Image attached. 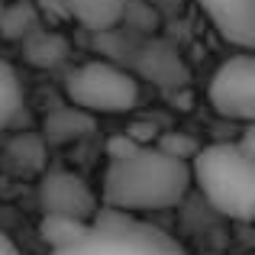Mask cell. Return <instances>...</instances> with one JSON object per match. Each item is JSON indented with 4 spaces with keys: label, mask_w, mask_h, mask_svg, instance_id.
Returning <instances> with one entry per match:
<instances>
[{
    "label": "cell",
    "mask_w": 255,
    "mask_h": 255,
    "mask_svg": "<svg viewBox=\"0 0 255 255\" xmlns=\"http://www.w3.org/2000/svg\"><path fill=\"white\" fill-rule=\"evenodd\" d=\"M155 145H158L162 152H168L171 158H181V162H191V158H194V152L200 149V145L194 142L191 136H181V132H165V136L158 139Z\"/></svg>",
    "instance_id": "cell-15"
},
{
    "label": "cell",
    "mask_w": 255,
    "mask_h": 255,
    "mask_svg": "<svg viewBox=\"0 0 255 255\" xmlns=\"http://www.w3.org/2000/svg\"><path fill=\"white\" fill-rule=\"evenodd\" d=\"M107 174L100 200L110 210L142 213L178 207L191 191V168L171 158L155 142H136L132 136H113L107 142Z\"/></svg>",
    "instance_id": "cell-1"
},
{
    "label": "cell",
    "mask_w": 255,
    "mask_h": 255,
    "mask_svg": "<svg viewBox=\"0 0 255 255\" xmlns=\"http://www.w3.org/2000/svg\"><path fill=\"white\" fill-rule=\"evenodd\" d=\"M84 230H87V220L62 217V213H42V220H39V239L52 252L68 249L71 243H78L84 236Z\"/></svg>",
    "instance_id": "cell-12"
},
{
    "label": "cell",
    "mask_w": 255,
    "mask_h": 255,
    "mask_svg": "<svg viewBox=\"0 0 255 255\" xmlns=\"http://www.w3.org/2000/svg\"><path fill=\"white\" fill-rule=\"evenodd\" d=\"M52 255H187L184 246L165 230L139 220L136 213L97 207L78 243Z\"/></svg>",
    "instance_id": "cell-3"
},
{
    "label": "cell",
    "mask_w": 255,
    "mask_h": 255,
    "mask_svg": "<svg viewBox=\"0 0 255 255\" xmlns=\"http://www.w3.org/2000/svg\"><path fill=\"white\" fill-rule=\"evenodd\" d=\"M39 16H52V19H68V10H65L62 0H36Z\"/></svg>",
    "instance_id": "cell-16"
},
{
    "label": "cell",
    "mask_w": 255,
    "mask_h": 255,
    "mask_svg": "<svg viewBox=\"0 0 255 255\" xmlns=\"http://www.w3.org/2000/svg\"><path fill=\"white\" fill-rule=\"evenodd\" d=\"M210 107L226 120L249 123L255 117V62L252 55H233L210 78Z\"/></svg>",
    "instance_id": "cell-5"
},
{
    "label": "cell",
    "mask_w": 255,
    "mask_h": 255,
    "mask_svg": "<svg viewBox=\"0 0 255 255\" xmlns=\"http://www.w3.org/2000/svg\"><path fill=\"white\" fill-rule=\"evenodd\" d=\"M0 255H19V252H16V246H13L10 239L3 236V233H0Z\"/></svg>",
    "instance_id": "cell-17"
},
{
    "label": "cell",
    "mask_w": 255,
    "mask_h": 255,
    "mask_svg": "<svg viewBox=\"0 0 255 255\" xmlns=\"http://www.w3.org/2000/svg\"><path fill=\"white\" fill-rule=\"evenodd\" d=\"M62 3L68 10V19H75L94 32H107L123 19L129 0H62Z\"/></svg>",
    "instance_id": "cell-9"
},
{
    "label": "cell",
    "mask_w": 255,
    "mask_h": 255,
    "mask_svg": "<svg viewBox=\"0 0 255 255\" xmlns=\"http://www.w3.org/2000/svg\"><path fill=\"white\" fill-rule=\"evenodd\" d=\"M36 26H39L36 3H10V6H0V36H3V39L19 42V39L29 36Z\"/></svg>",
    "instance_id": "cell-14"
},
{
    "label": "cell",
    "mask_w": 255,
    "mask_h": 255,
    "mask_svg": "<svg viewBox=\"0 0 255 255\" xmlns=\"http://www.w3.org/2000/svg\"><path fill=\"white\" fill-rule=\"evenodd\" d=\"M65 97L84 113H126L139 104V81L113 62H84L65 78Z\"/></svg>",
    "instance_id": "cell-4"
},
{
    "label": "cell",
    "mask_w": 255,
    "mask_h": 255,
    "mask_svg": "<svg viewBox=\"0 0 255 255\" xmlns=\"http://www.w3.org/2000/svg\"><path fill=\"white\" fill-rule=\"evenodd\" d=\"M91 129H94V117L78 110V107H71V104H58L55 110H49L45 126H42L49 142H71V139L87 136Z\"/></svg>",
    "instance_id": "cell-11"
},
{
    "label": "cell",
    "mask_w": 255,
    "mask_h": 255,
    "mask_svg": "<svg viewBox=\"0 0 255 255\" xmlns=\"http://www.w3.org/2000/svg\"><path fill=\"white\" fill-rule=\"evenodd\" d=\"M191 184L200 187L207 204L230 220H252L255 213V155L239 142H213L187 162Z\"/></svg>",
    "instance_id": "cell-2"
},
{
    "label": "cell",
    "mask_w": 255,
    "mask_h": 255,
    "mask_svg": "<svg viewBox=\"0 0 255 255\" xmlns=\"http://www.w3.org/2000/svg\"><path fill=\"white\" fill-rule=\"evenodd\" d=\"M0 6H3V3H0Z\"/></svg>",
    "instance_id": "cell-18"
},
{
    "label": "cell",
    "mask_w": 255,
    "mask_h": 255,
    "mask_svg": "<svg viewBox=\"0 0 255 255\" xmlns=\"http://www.w3.org/2000/svg\"><path fill=\"white\" fill-rule=\"evenodd\" d=\"M139 65H142V75L152 78L155 84L162 87H181L187 81V71L181 65V58L174 55L171 45L165 42H149L139 55Z\"/></svg>",
    "instance_id": "cell-10"
},
{
    "label": "cell",
    "mask_w": 255,
    "mask_h": 255,
    "mask_svg": "<svg viewBox=\"0 0 255 255\" xmlns=\"http://www.w3.org/2000/svg\"><path fill=\"white\" fill-rule=\"evenodd\" d=\"M19 42H23V58L36 68H58L68 58V39L52 26H36Z\"/></svg>",
    "instance_id": "cell-8"
},
{
    "label": "cell",
    "mask_w": 255,
    "mask_h": 255,
    "mask_svg": "<svg viewBox=\"0 0 255 255\" xmlns=\"http://www.w3.org/2000/svg\"><path fill=\"white\" fill-rule=\"evenodd\" d=\"M36 194L42 213H62V217L75 220H91L97 213V197H94L91 184L75 171H45Z\"/></svg>",
    "instance_id": "cell-6"
},
{
    "label": "cell",
    "mask_w": 255,
    "mask_h": 255,
    "mask_svg": "<svg viewBox=\"0 0 255 255\" xmlns=\"http://www.w3.org/2000/svg\"><path fill=\"white\" fill-rule=\"evenodd\" d=\"M19 110H23V87H19V78H16V71H13V65L0 58V132L16 123Z\"/></svg>",
    "instance_id": "cell-13"
},
{
    "label": "cell",
    "mask_w": 255,
    "mask_h": 255,
    "mask_svg": "<svg viewBox=\"0 0 255 255\" xmlns=\"http://www.w3.org/2000/svg\"><path fill=\"white\" fill-rule=\"evenodd\" d=\"M220 39L249 52L255 45V0H197Z\"/></svg>",
    "instance_id": "cell-7"
}]
</instances>
